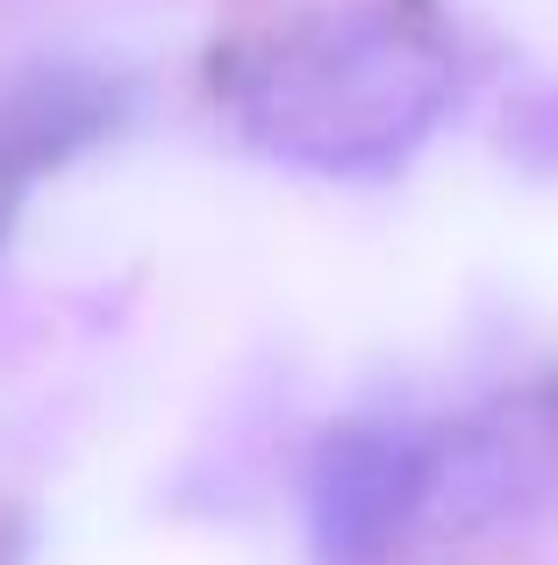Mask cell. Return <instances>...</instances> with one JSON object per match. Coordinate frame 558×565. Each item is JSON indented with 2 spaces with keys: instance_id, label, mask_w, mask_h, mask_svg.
Listing matches in <instances>:
<instances>
[{
  "instance_id": "1",
  "label": "cell",
  "mask_w": 558,
  "mask_h": 565,
  "mask_svg": "<svg viewBox=\"0 0 558 565\" xmlns=\"http://www.w3.org/2000/svg\"><path fill=\"white\" fill-rule=\"evenodd\" d=\"M451 108V51L437 29L351 8L287 29L244 65V137L301 172H387Z\"/></svg>"
},
{
  "instance_id": "2",
  "label": "cell",
  "mask_w": 558,
  "mask_h": 565,
  "mask_svg": "<svg viewBox=\"0 0 558 565\" xmlns=\"http://www.w3.org/2000/svg\"><path fill=\"white\" fill-rule=\"evenodd\" d=\"M558 501V401L516 394L422 444V515L437 530H502Z\"/></svg>"
},
{
  "instance_id": "3",
  "label": "cell",
  "mask_w": 558,
  "mask_h": 565,
  "mask_svg": "<svg viewBox=\"0 0 558 565\" xmlns=\"http://www.w3.org/2000/svg\"><path fill=\"white\" fill-rule=\"evenodd\" d=\"M422 444L394 423H344L308 466V530L322 565H379L422 515Z\"/></svg>"
},
{
  "instance_id": "4",
  "label": "cell",
  "mask_w": 558,
  "mask_h": 565,
  "mask_svg": "<svg viewBox=\"0 0 558 565\" xmlns=\"http://www.w3.org/2000/svg\"><path fill=\"white\" fill-rule=\"evenodd\" d=\"M108 115L115 108H108V86H100V79H79V72H43V79L8 108V129H0V137H8V151L22 158V166H43V158L57 166V158L79 151Z\"/></svg>"
},
{
  "instance_id": "5",
  "label": "cell",
  "mask_w": 558,
  "mask_h": 565,
  "mask_svg": "<svg viewBox=\"0 0 558 565\" xmlns=\"http://www.w3.org/2000/svg\"><path fill=\"white\" fill-rule=\"evenodd\" d=\"M14 201H22V158L0 137V244H8V230H14Z\"/></svg>"
}]
</instances>
